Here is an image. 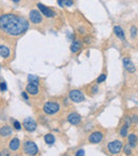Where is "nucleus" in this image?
<instances>
[{
  "label": "nucleus",
  "instance_id": "nucleus-30",
  "mask_svg": "<svg viewBox=\"0 0 138 156\" xmlns=\"http://www.w3.org/2000/svg\"><path fill=\"white\" fill-rule=\"evenodd\" d=\"M98 90H99V88H98V85H96V86L93 87V89H91V91H93V94H97Z\"/></svg>",
  "mask_w": 138,
  "mask_h": 156
},
{
  "label": "nucleus",
  "instance_id": "nucleus-15",
  "mask_svg": "<svg viewBox=\"0 0 138 156\" xmlns=\"http://www.w3.org/2000/svg\"><path fill=\"white\" fill-rule=\"evenodd\" d=\"M129 144H130L132 148H135V147L137 146V144H138V138H137V136L135 135V134H130L129 135Z\"/></svg>",
  "mask_w": 138,
  "mask_h": 156
},
{
  "label": "nucleus",
  "instance_id": "nucleus-19",
  "mask_svg": "<svg viewBox=\"0 0 138 156\" xmlns=\"http://www.w3.org/2000/svg\"><path fill=\"white\" fill-rule=\"evenodd\" d=\"M44 139H45L46 144H53L54 141H55V137H54L52 134H47V135H45Z\"/></svg>",
  "mask_w": 138,
  "mask_h": 156
},
{
  "label": "nucleus",
  "instance_id": "nucleus-34",
  "mask_svg": "<svg viewBox=\"0 0 138 156\" xmlns=\"http://www.w3.org/2000/svg\"><path fill=\"white\" fill-rule=\"evenodd\" d=\"M1 155H2V156H3V155H9L8 151H6V150H2V151H1Z\"/></svg>",
  "mask_w": 138,
  "mask_h": 156
},
{
  "label": "nucleus",
  "instance_id": "nucleus-33",
  "mask_svg": "<svg viewBox=\"0 0 138 156\" xmlns=\"http://www.w3.org/2000/svg\"><path fill=\"white\" fill-rule=\"evenodd\" d=\"M58 3L60 4V6H62V8H64V0H58Z\"/></svg>",
  "mask_w": 138,
  "mask_h": 156
},
{
  "label": "nucleus",
  "instance_id": "nucleus-18",
  "mask_svg": "<svg viewBox=\"0 0 138 156\" xmlns=\"http://www.w3.org/2000/svg\"><path fill=\"white\" fill-rule=\"evenodd\" d=\"M80 49H81V44H80V41H72L71 46H70V50H71V52H73V53H76V52H78Z\"/></svg>",
  "mask_w": 138,
  "mask_h": 156
},
{
  "label": "nucleus",
  "instance_id": "nucleus-20",
  "mask_svg": "<svg viewBox=\"0 0 138 156\" xmlns=\"http://www.w3.org/2000/svg\"><path fill=\"white\" fill-rule=\"evenodd\" d=\"M28 80H29V82H30V83H32V84L37 85V86H38V84H39V79L37 78V76L30 74V76H28Z\"/></svg>",
  "mask_w": 138,
  "mask_h": 156
},
{
  "label": "nucleus",
  "instance_id": "nucleus-23",
  "mask_svg": "<svg viewBox=\"0 0 138 156\" xmlns=\"http://www.w3.org/2000/svg\"><path fill=\"white\" fill-rule=\"evenodd\" d=\"M105 79H106V74H105V73L100 74V76H99V78L97 79V83H98V84H100V83L104 82V81H105Z\"/></svg>",
  "mask_w": 138,
  "mask_h": 156
},
{
  "label": "nucleus",
  "instance_id": "nucleus-25",
  "mask_svg": "<svg viewBox=\"0 0 138 156\" xmlns=\"http://www.w3.org/2000/svg\"><path fill=\"white\" fill-rule=\"evenodd\" d=\"M13 125H14V129H17V131H19V129H21V124L19 123V121H17V120H15L14 123H13Z\"/></svg>",
  "mask_w": 138,
  "mask_h": 156
},
{
  "label": "nucleus",
  "instance_id": "nucleus-2",
  "mask_svg": "<svg viewBox=\"0 0 138 156\" xmlns=\"http://www.w3.org/2000/svg\"><path fill=\"white\" fill-rule=\"evenodd\" d=\"M43 111L47 115H54L60 111V105L56 102H47L44 104Z\"/></svg>",
  "mask_w": 138,
  "mask_h": 156
},
{
  "label": "nucleus",
  "instance_id": "nucleus-26",
  "mask_svg": "<svg viewBox=\"0 0 138 156\" xmlns=\"http://www.w3.org/2000/svg\"><path fill=\"white\" fill-rule=\"evenodd\" d=\"M64 4L66 6H71L73 4V0H64Z\"/></svg>",
  "mask_w": 138,
  "mask_h": 156
},
{
  "label": "nucleus",
  "instance_id": "nucleus-12",
  "mask_svg": "<svg viewBox=\"0 0 138 156\" xmlns=\"http://www.w3.org/2000/svg\"><path fill=\"white\" fill-rule=\"evenodd\" d=\"M26 90H27L28 94H32V96H36L38 94V86L37 85H34L32 83H29L26 87Z\"/></svg>",
  "mask_w": 138,
  "mask_h": 156
},
{
  "label": "nucleus",
  "instance_id": "nucleus-4",
  "mask_svg": "<svg viewBox=\"0 0 138 156\" xmlns=\"http://www.w3.org/2000/svg\"><path fill=\"white\" fill-rule=\"evenodd\" d=\"M107 149L111 154H118L122 149V142L120 140H114L107 144Z\"/></svg>",
  "mask_w": 138,
  "mask_h": 156
},
{
  "label": "nucleus",
  "instance_id": "nucleus-10",
  "mask_svg": "<svg viewBox=\"0 0 138 156\" xmlns=\"http://www.w3.org/2000/svg\"><path fill=\"white\" fill-rule=\"evenodd\" d=\"M67 120H68V122L70 124L78 125L81 122V116L79 115V114H76V113H71V114H69V115H68Z\"/></svg>",
  "mask_w": 138,
  "mask_h": 156
},
{
  "label": "nucleus",
  "instance_id": "nucleus-11",
  "mask_svg": "<svg viewBox=\"0 0 138 156\" xmlns=\"http://www.w3.org/2000/svg\"><path fill=\"white\" fill-rule=\"evenodd\" d=\"M123 67L126 68V70H128L129 72H134L135 71V66L132 63V61L129 58H123Z\"/></svg>",
  "mask_w": 138,
  "mask_h": 156
},
{
  "label": "nucleus",
  "instance_id": "nucleus-5",
  "mask_svg": "<svg viewBox=\"0 0 138 156\" xmlns=\"http://www.w3.org/2000/svg\"><path fill=\"white\" fill-rule=\"evenodd\" d=\"M69 98L70 100H72L73 102L76 103H80V102H83L85 100V97L83 93L79 89H73V90H70L69 93Z\"/></svg>",
  "mask_w": 138,
  "mask_h": 156
},
{
  "label": "nucleus",
  "instance_id": "nucleus-1",
  "mask_svg": "<svg viewBox=\"0 0 138 156\" xmlns=\"http://www.w3.org/2000/svg\"><path fill=\"white\" fill-rule=\"evenodd\" d=\"M0 27L8 35L18 36L27 31L29 23L23 17L14 14H2L0 17Z\"/></svg>",
  "mask_w": 138,
  "mask_h": 156
},
{
  "label": "nucleus",
  "instance_id": "nucleus-16",
  "mask_svg": "<svg viewBox=\"0 0 138 156\" xmlns=\"http://www.w3.org/2000/svg\"><path fill=\"white\" fill-rule=\"evenodd\" d=\"M0 55H1L2 58H6L10 56V49L5 46L1 45L0 46Z\"/></svg>",
  "mask_w": 138,
  "mask_h": 156
},
{
  "label": "nucleus",
  "instance_id": "nucleus-14",
  "mask_svg": "<svg viewBox=\"0 0 138 156\" xmlns=\"http://www.w3.org/2000/svg\"><path fill=\"white\" fill-rule=\"evenodd\" d=\"M114 33H115L116 36L119 37L121 41H126V35H124V32H123V30L119 27V26L114 27Z\"/></svg>",
  "mask_w": 138,
  "mask_h": 156
},
{
  "label": "nucleus",
  "instance_id": "nucleus-8",
  "mask_svg": "<svg viewBox=\"0 0 138 156\" xmlns=\"http://www.w3.org/2000/svg\"><path fill=\"white\" fill-rule=\"evenodd\" d=\"M103 139V133L102 132H94L89 135L88 140L91 144H99Z\"/></svg>",
  "mask_w": 138,
  "mask_h": 156
},
{
  "label": "nucleus",
  "instance_id": "nucleus-29",
  "mask_svg": "<svg viewBox=\"0 0 138 156\" xmlns=\"http://www.w3.org/2000/svg\"><path fill=\"white\" fill-rule=\"evenodd\" d=\"M85 153H84V150H79V151H76V156H80V155H84Z\"/></svg>",
  "mask_w": 138,
  "mask_h": 156
},
{
  "label": "nucleus",
  "instance_id": "nucleus-27",
  "mask_svg": "<svg viewBox=\"0 0 138 156\" xmlns=\"http://www.w3.org/2000/svg\"><path fill=\"white\" fill-rule=\"evenodd\" d=\"M1 93H4V91L6 90V84H5V82H3V81H2L1 82Z\"/></svg>",
  "mask_w": 138,
  "mask_h": 156
},
{
  "label": "nucleus",
  "instance_id": "nucleus-9",
  "mask_svg": "<svg viewBox=\"0 0 138 156\" xmlns=\"http://www.w3.org/2000/svg\"><path fill=\"white\" fill-rule=\"evenodd\" d=\"M29 17H30V20H31L33 23H41V20H43L41 13L38 12V11H36V10L30 11Z\"/></svg>",
  "mask_w": 138,
  "mask_h": 156
},
{
  "label": "nucleus",
  "instance_id": "nucleus-32",
  "mask_svg": "<svg viewBox=\"0 0 138 156\" xmlns=\"http://www.w3.org/2000/svg\"><path fill=\"white\" fill-rule=\"evenodd\" d=\"M90 41H91L90 37H88V36L84 37V41H85V43H86V44H89V43H90Z\"/></svg>",
  "mask_w": 138,
  "mask_h": 156
},
{
  "label": "nucleus",
  "instance_id": "nucleus-3",
  "mask_svg": "<svg viewBox=\"0 0 138 156\" xmlns=\"http://www.w3.org/2000/svg\"><path fill=\"white\" fill-rule=\"evenodd\" d=\"M23 151L27 155H36L38 153V148L33 141H26L23 144Z\"/></svg>",
  "mask_w": 138,
  "mask_h": 156
},
{
  "label": "nucleus",
  "instance_id": "nucleus-7",
  "mask_svg": "<svg viewBox=\"0 0 138 156\" xmlns=\"http://www.w3.org/2000/svg\"><path fill=\"white\" fill-rule=\"evenodd\" d=\"M23 127H25L26 131H28V132H34L37 127L36 122H35L32 118H26V119L23 120Z\"/></svg>",
  "mask_w": 138,
  "mask_h": 156
},
{
  "label": "nucleus",
  "instance_id": "nucleus-6",
  "mask_svg": "<svg viewBox=\"0 0 138 156\" xmlns=\"http://www.w3.org/2000/svg\"><path fill=\"white\" fill-rule=\"evenodd\" d=\"M37 8H38V10L41 12V14H43L44 16L47 17V18H52V17H55L56 13L54 12V11H52L51 9H49V8H47L46 5H44V4L37 3Z\"/></svg>",
  "mask_w": 138,
  "mask_h": 156
},
{
  "label": "nucleus",
  "instance_id": "nucleus-22",
  "mask_svg": "<svg viewBox=\"0 0 138 156\" xmlns=\"http://www.w3.org/2000/svg\"><path fill=\"white\" fill-rule=\"evenodd\" d=\"M123 151H124V153H126V155H131L132 154V147L130 146V144H126L124 146V148H123Z\"/></svg>",
  "mask_w": 138,
  "mask_h": 156
},
{
  "label": "nucleus",
  "instance_id": "nucleus-17",
  "mask_svg": "<svg viewBox=\"0 0 138 156\" xmlns=\"http://www.w3.org/2000/svg\"><path fill=\"white\" fill-rule=\"evenodd\" d=\"M11 133H12V129H11V127L8 126V125H4V126H2L1 129H0V134H1L2 137H8V136L11 135Z\"/></svg>",
  "mask_w": 138,
  "mask_h": 156
},
{
  "label": "nucleus",
  "instance_id": "nucleus-24",
  "mask_svg": "<svg viewBox=\"0 0 138 156\" xmlns=\"http://www.w3.org/2000/svg\"><path fill=\"white\" fill-rule=\"evenodd\" d=\"M130 31H131V36H132V37H136L137 36V32L138 31H137L136 27H134V26H133V27L131 28Z\"/></svg>",
  "mask_w": 138,
  "mask_h": 156
},
{
  "label": "nucleus",
  "instance_id": "nucleus-31",
  "mask_svg": "<svg viewBox=\"0 0 138 156\" xmlns=\"http://www.w3.org/2000/svg\"><path fill=\"white\" fill-rule=\"evenodd\" d=\"M28 94L27 91H23V93H21V96H23V98L25 99V100H28V99H29V98H28V94Z\"/></svg>",
  "mask_w": 138,
  "mask_h": 156
},
{
  "label": "nucleus",
  "instance_id": "nucleus-35",
  "mask_svg": "<svg viewBox=\"0 0 138 156\" xmlns=\"http://www.w3.org/2000/svg\"><path fill=\"white\" fill-rule=\"evenodd\" d=\"M12 1H13V2H15V3H18V2L20 1V0H12Z\"/></svg>",
  "mask_w": 138,
  "mask_h": 156
},
{
  "label": "nucleus",
  "instance_id": "nucleus-13",
  "mask_svg": "<svg viewBox=\"0 0 138 156\" xmlns=\"http://www.w3.org/2000/svg\"><path fill=\"white\" fill-rule=\"evenodd\" d=\"M19 147H20V141H19L18 138H13L10 141V144H9V148L12 151H17L19 149Z\"/></svg>",
  "mask_w": 138,
  "mask_h": 156
},
{
  "label": "nucleus",
  "instance_id": "nucleus-28",
  "mask_svg": "<svg viewBox=\"0 0 138 156\" xmlns=\"http://www.w3.org/2000/svg\"><path fill=\"white\" fill-rule=\"evenodd\" d=\"M131 119H132V123H137L138 122V117L136 115H134L133 117H131Z\"/></svg>",
  "mask_w": 138,
  "mask_h": 156
},
{
  "label": "nucleus",
  "instance_id": "nucleus-21",
  "mask_svg": "<svg viewBox=\"0 0 138 156\" xmlns=\"http://www.w3.org/2000/svg\"><path fill=\"white\" fill-rule=\"evenodd\" d=\"M128 129H129V126H126V124H123V126H122L121 129H120V136H121V137H126V136L128 135Z\"/></svg>",
  "mask_w": 138,
  "mask_h": 156
}]
</instances>
